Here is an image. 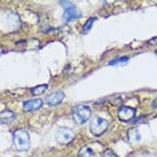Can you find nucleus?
<instances>
[{"mask_svg":"<svg viewBox=\"0 0 157 157\" xmlns=\"http://www.w3.org/2000/svg\"><path fill=\"white\" fill-rule=\"evenodd\" d=\"M156 107H157V99L154 101V105H153V108H156Z\"/></svg>","mask_w":157,"mask_h":157,"instance_id":"obj_17","label":"nucleus"},{"mask_svg":"<svg viewBox=\"0 0 157 157\" xmlns=\"http://www.w3.org/2000/svg\"><path fill=\"white\" fill-rule=\"evenodd\" d=\"M128 59H129V57H117L116 59L109 60V62H108V65H116V64L125 63V62H128Z\"/></svg>","mask_w":157,"mask_h":157,"instance_id":"obj_13","label":"nucleus"},{"mask_svg":"<svg viewBox=\"0 0 157 157\" xmlns=\"http://www.w3.org/2000/svg\"><path fill=\"white\" fill-rule=\"evenodd\" d=\"M60 5L64 7V15H63V20L65 23L67 22H71L72 20H75V18H78L81 14L78 12V9L75 7L72 2H68V1H60Z\"/></svg>","mask_w":157,"mask_h":157,"instance_id":"obj_4","label":"nucleus"},{"mask_svg":"<svg viewBox=\"0 0 157 157\" xmlns=\"http://www.w3.org/2000/svg\"><path fill=\"white\" fill-rule=\"evenodd\" d=\"M129 137H130V140H134V141H138V140H140V136H139V133H138V131L136 129L130 130Z\"/></svg>","mask_w":157,"mask_h":157,"instance_id":"obj_14","label":"nucleus"},{"mask_svg":"<svg viewBox=\"0 0 157 157\" xmlns=\"http://www.w3.org/2000/svg\"><path fill=\"white\" fill-rule=\"evenodd\" d=\"M156 54H157V51H156Z\"/></svg>","mask_w":157,"mask_h":157,"instance_id":"obj_18","label":"nucleus"},{"mask_svg":"<svg viewBox=\"0 0 157 157\" xmlns=\"http://www.w3.org/2000/svg\"><path fill=\"white\" fill-rule=\"evenodd\" d=\"M97 20V18H94V17H90L89 20L86 21V23L84 24V26H83V33H88V32L91 30V26H92V24H94V21Z\"/></svg>","mask_w":157,"mask_h":157,"instance_id":"obj_12","label":"nucleus"},{"mask_svg":"<svg viewBox=\"0 0 157 157\" xmlns=\"http://www.w3.org/2000/svg\"><path fill=\"white\" fill-rule=\"evenodd\" d=\"M89 128H90L91 133L98 137V136H101L107 130V128H108V122L105 118L96 116V117H94L91 120Z\"/></svg>","mask_w":157,"mask_h":157,"instance_id":"obj_3","label":"nucleus"},{"mask_svg":"<svg viewBox=\"0 0 157 157\" xmlns=\"http://www.w3.org/2000/svg\"><path fill=\"white\" fill-rule=\"evenodd\" d=\"M72 116L78 124H83L90 118L91 109L86 105H76L72 109Z\"/></svg>","mask_w":157,"mask_h":157,"instance_id":"obj_2","label":"nucleus"},{"mask_svg":"<svg viewBox=\"0 0 157 157\" xmlns=\"http://www.w3.org/2000/svg\"><path fill=\"white\" fill-rule=\"evenodd\" d=\"M78 157H94V151L89 147H83L78 151Z\"/></svg>","mask_w":157,"mask_h":157,"instance_id":"obj_9","label":"nucleus"},{"mask_svg":"<svg viewBox=\"0 0 157 157\" xmlns=\"http://www.w3.org/2000/svg\"><path fill=\"white\" fill-rule=\"evenodd\" d=\"M148 43H150V44H156V43H157V36H155V38H151L150 40H148Z\"/></svg>","mask_w":157,"mask_h":157,"instance_id":"obj_16","label":"nucleus"},{"mask_svg":"<svg viewBox=\"0 0 157 157\" xmlns=\"http://www.w3.org/2000/svg\"><path fill=\"white\" fill-rule=\"evenodd\" d=\"M74 138V132L71 129H67V128H58L57 132H56V139L59 144H68L71 142Z\"/></svg>","mask_w":157,"mask_h":157,"instance_id":"obj_5","label":"nucleus"},{"mask_svg":"<svg viewBox=\"0 0 157 157\" xmlns=\"http://www.w3.org/2000/svg\"><path fill=\"white\" fill-rule=\"evenodd\" d=\"M41 106H42V100L41 99H31V100H26L24 102L23 108L26 112H33V110L41 108Z\"/></svg>","mask_w":157,"mask_h":157,"instance_id":"obj_8","label":"nucleus"},{"mask_svg":"<svg viewBox=\"0 0 157 157\" xmlns=\"http://www.w3.org/2000/svg\"><path fill=\"white\" fill-rule=\"evenodd\" d=\"M101 157H117V155H116L112 149H106L104 151Z\"/></svg>","mask_w":157,"mask_h":157,"instance_id":"obj_15","label":"nucleus"},{"mask_svg":"<svg viewBox=\"0 0 157 157\" xmlns=\"http://www.w3.org/2000/svg\"><path fill=\"white\" fill-rule=\"evenodd\" d=\"M13 118H15V114L13 112L5 110V112L1 113V122L2 123H8L9 121H12Z\"/></svg>","mask_w":157,"mask_h":157,"instance_id":"obj_10","label":"nucleus"},{"mask_svg":"<svg viewBox=\"0 0 157 157\" xmlns=\"http://www.w3.org/2000/svg\"><path fill=\"white\" fill-rule=\"evenodd\" d=\"M63 99H64V92L60 90H57V91L51 92L47 98H46V101H47V104L50 105V106H56V105L60 104Z\"/></svg>","mask_w":157,"mask_h":157,"instance_id":"obj_7","label":"nucleus"},{"mask_svg":"<svg viewBox=\"0 0 157 157\" xmlns=\"http://www.w3.org/2000/svg\"><path fill=\"white\" fill-rule=\"evenodd\" d=\"M118 118L121 120L122 122H130L132 121L136 116V109L134 108H131V107H126V106H122L117 112Z\"/></svg>","mask_w":157,"mask_h":157,"instance_id":"obj_6","label":"nucleus"},{"mask_svg":"<svg viewBox=\"0 0 157 157\" xmlns=\"http://www.w3.org/2000/svg\"><path fill=\"white\" fill-rule=\"evenodd\" d=\"M14 145H15L16 149L20 150V151H24V150H28L30 147V137L29 133L25 130H16L14 132Z\"/></svg>","mask_w":157,"mask_h":157,"instance_id":"obj_1","label":"nucleus"},{"mask_svg":"<svg viewBox=\"0 0 157 157\" xmlns=\"http://www.w3.org/2000/svg\"><path fill=\"white\" fill-rule=\"evenodd\" d=\"M46 90H47V84H41V86H34V88H32L31 92L34 94V96H38V94H43Z\"/></svg>","mask_w":157,"mask_h":157,"instance_id":"obj_11","label":"nucleus"}]
</instances>
